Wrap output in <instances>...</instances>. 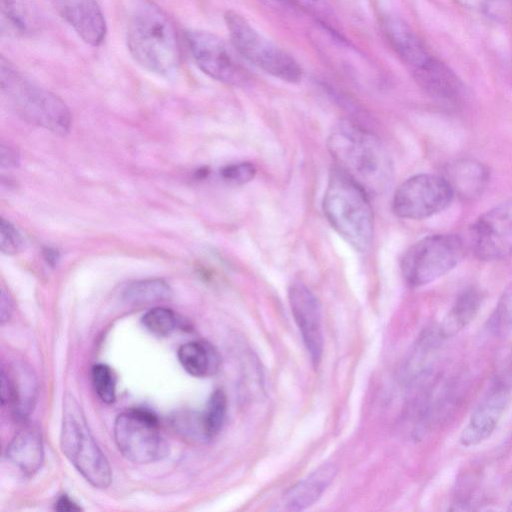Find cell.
<instances>
[{
    "label": "cell",
    "mask_w": 512,
    "mask_h": 512,
    "mask_svg": "<svg viewBox=\"0 0 512 512\" xmlns=\"http://www.w3.org/2000/svg\"><path fill=\"white\" fill-rule=\"evenodd\" d=\"M127 46L134 60L152 73L169 76L179 67L180 45L174 24L163 9L150 0H139L134 6L127 30Z\"/></svg>",
    "instance_id": "obj_1"
},
{
    "label": "cell",
    "mask_w": 512,
    "mask_h": 512,
    "mask_svg": "<svg viewBox=\"0 0 512 512\" xmlns=\"http://www.w3.org/2000/svg\"><path fill=\"white\" fill-rule=\"evenodd\" d=\"M328 149L338 168L367 193L381 192L389 185L392 164L379 139L349 121L336 125L328 138Z\"/></svg>",
    "instance_id": "obj_2"
},
{
    "label": "cell",
    "mask_w": 512,
    "mask_h": 512,
    "mask_svg": "<svg viewBox=\"0 0 512 512\" xmlns=\"http://www.w3.org/2000/svg\"><path fill=\"white\" fill-rule=\"evenodd\" d=\"M323 211L331 227L356 251L369 250L374 217L367 191L338 167L329 175Z\"/></svg>",
    "instance_id": "obj_3"
},
{
    "label": "cell",
    "mask_w": 512,
    "mask_h": 512,
    "mask_svg": "<svg viewBox=\"0 0 512 512\" xmlns=\"http://www.w3.org/2000/svg\"><path fill=\"white\" fill-rule=\"evenodd\" d=\"M0 83L6 102L23 119L56 134L64 135L69 131L71 114L66 104L23 75L4 57H1Z\"/></svg>",
    "instance_id": "obj_4"
},
{
    "label": "cell",
    "mask_w": 512,
    "mask_h": 512,
    "mask_svg": "<svg viewBox=\"0 0 512 512\" xmlns=\"http://www.w3.org/2000/svg\"><path fill=\"white\" fill-rule=\"evenodd\" d=\"M63 454L93 487L106 489L112 471L105 455L92 436L82 410L74 398H65L60 435Z\"/></svg>",
    "instance_id": "obj_5"
},
{
    "label": "cell",
    "mask_w": 512,
    "mask_h": 512,
    "mask_svg": "<svg viewBox=\"0 0 512 512\" xmlns=\"http://www.w3.org/2000/svg\"><path fill=\"white\" fill-rule=\"evenodd\" d=\"M224 19L233 47L245 60L280 80L290 83L301 80L298 62L258 32L245 17L227 11Z\"/></svg>",
    "instance_id": "obj_6"
},
{
    "label": "cell",
    "mask_w": 512,
    "mask_h": 512,
    "mask_svg": "<svg viewBox=\"0 0 512 512\" xmlns=\"http://www.w3.org/2000/svg\"><path fill=\"white\" fill-rule=\"evenodd\" d=\"M463 256V243L457 235L426 236L405 252L401 261L403 278L411 287L424 286L449 273Z\"/></svg>",
    "instance_id": "obj_7"
},
{
    "label": "cell",
    "mask_w": 512,
    "mask_h": 512,
    "mask_svg": "<svg viewBox=\"0 0 512 512\" xmlns=\"http://www.w3.org/2000/svg\"><path fill=\"white\" fill-rule=\"evenodd\" d=\"M113 431L118 450L133 463L149 464L169 454V445L161 434L158 418L146 408H131L120 413Z\"/></svg>",
    "instance_id": "obj_8"
},
{
    "label": "cell",
    "mask_w": 512,
    "mask_h": 512,
    "mask_svg": "<svg viewBox=\"0 0 512 512\" xmlns=\"http://www.w3.org/2000/svg\"><path fill=\"white\" fill-rule=\"evenodd\" d=\"M453 197V189L444 176L418 174L397 188L392 210L400 218L421 220L443 211Z\"/></svg>",
    "instance_id": "obj_9"
},
{
    "label": "cell",
    "mask_w": 512,
    "mask_h": 512,
    "mask_svg": "<svg viewBox=\"0 0 512 512\" xmlns=\"http://www.w3.org/2000/svg\"><path fill=\"white\" fill-rule=\"evenodd\" d=\"M185 38L194 62L203 73L227 85L239 86L248 81L245 67L217 35L190 29Z\"/></svg>",
    "instance_id": "obj_10"
},
{
    "label": "cell",
    "mask_w": 512,
    "mask_h": 512,
    "mask_svg": "<svg viewBox=\"0 0 512 512\" xmlns=\"http://www.w3.org/2000/svg\"><path fill=\"white\" fill-rule=\"evenodd\" d=\"M512 396V361L495 376L488 391L474 409L468 424L460 435L465 447L475 446L495 430Z\"/></svg>",
    "instance_id": "obj_11"
},
{
    "label": "cell",
    "mask_w": 512,
    "mask_h": 512,
    "mask_svg": "<svg viewBox=\"0 0 512 512\" xmlns=\"http://www.w3.org/2000/svg\"><path fill=\"white\" fill-rule=\"evenodd\" d=\"M472 248L483 261L512 255V199L482 214L471 228Z\"/></svg>",
    "instance_id": "obj_12"
},
{
    "label": "cell",
    "mask_w": 512,
    "mask_h": 512,
    "mask_svg": "<svg viewBox=\"0 0 512 512\" xmlns=\"http://www.w3.org/2000/svg\"><path fill=\"white\" fill-rule=\"evenodd\" d=\"M288 299L303 343L311 361L316 366L323 353L320 303L313 292L300 282L291 284L288 290Z\"/></svg>",
    "instance_id": "obj_13"
},
{
    "label": "cell",
    "mask_w": 512,
    "mask_h": 512,
    "mask_svg": "<svg viewBox=\"0 0 512 512\" xmlns=\"http://www.w3.org/2000/svg\"><path fill=\"white\" fill-rule=\"evenodd\" d=\"M37 396V381L30 367L18 364L6 371L1 369L0 399L2 406L11 405L14 416L24 421L33 410Z\"/></svg>",
    "instance_id": "obj_14"
},
{
    "label": "cell",
    "mask_w": 512,
    "mask_h": 512,
    "mask_svg": "<svg viewBox=\"0 0 512 512\" xmlns=\"http://www.w3.org/2000/svg\"><path fill=\"white\" fill-rule=\"evenodd\" d=\"M64 20L92 46H99L105 39L107 27L104 15L96 0H54Z\"/></svg>",
    "instance_id": "obj_15"
},
{
    "label": "cell",
    "mask_w": 512,
    "mask_h": 512,
    "mask_svg": "<svg viewBox=\"0 0 512 512\" xmlns=\"http://www.w3.org/2000/svg\"><path fill=\"white\" fill-rule=\"evenodd\" d=\"M417 83L435 100L455 107L464 96V87L456 74L433 57L423 68L413 72Z\"/></svg>",
    "instance_id": "obj_16"
},
{
    "label": "cell",
    "mask_w": 512,
    "mask_h": 512,
    "mask_svg": "<svg viewBox=\"0 0 512 512\" xmlns=\"http://www.w3.org/2000/svg\"><path fill=\"white\" fill-rule=\"evenodd\" d=\"M383 28L388 42L412 72L421 69L433 58L414 31L402 20L386 18Z\"/></svg>",
    "instance_id": "obj_17"
},
{
    "label": "cell",
    "mask_w": 512,
    "mask_h": 512,
    "mask_svg": "<svg viewBox=\"0 0 512 512\" xmlns=\"http://www.w3.org/2000/svg\"><path fill=\"white\" fill-rule=\"evenodd\" d=\"M6 456L23 473L31 475L37 472L44 459L43 441L39 430L32 426H23L7 446Z\"/></svg>",
    "instance_id": "obj_18"
},
{
    "label": "cell",
    "mask_w": 512,
    "mask_h": 512,
    "mask_svg": "<svg viewBox=\"0 0 512 512\" xmlns=\"http://www.w3.org/2000/svg\"><path fill=\"white\" fill-rule=\"evenodd\" d=\"M335 474L336 468L333 464L319 466L286 491L284 495L286 507L289 510L298 511L311 506L333 481Z\"/></svg>",
    "instance_id": "obj_19"
},
{
    "label": "cell",
    "mask_w": 512,
    "mask_h": 512,
    "mask_svg": "<svg viewBox=\"0 0 512 512\" xmlns=\"http://www.w3.org/2000/svg\"><path fill=\"white\" fill-rule=\"evenodd\" d=\"M444 177L451 185L454 194L463 199H474L485 189L488 171L479 161L464 158L451 163Z\"/></svg>",
    "instance_id": "obj_20"
},
{
    "label": "cell",
    "mask_w": 512,
    "mask_h": 512,
    "mask_svg": "<svg viewBox=\"0 0 512 512\" xmlns=\"http://www.w3.org/2000/svg\"><path fill=\"white\" fill-rule=\"evenodd\" d=\"M177 356L184 370L194 377L213 376L220 368L218 351L205 340H194L181 345Z\"/></svg>",
    "instance_id": "obj_21"
},
{
    "label": "cell",
    "mask_w": 512,
    "mask_h": 512,
    "mask_svg": "<svg viewBox=\"0 0 512 512\" xmlns=\"http://www.w3.org/2000/svg\"><path fill=\"white\" fill-rule=\"evenodd\" d=\"M482 301L483 294L476 287H469L461 292L440 324L439 336L449 338L463 330L476 317Z\"/></svg>",
    "instance_id": "obj_22"
},
{
    "label": "cell",
    "mask_w": 512,
    "mask_h": 512,
    "mask_svg": "<svg viewBox=\"0 0 512 512\" xmlns=\"http://www.w3.org/2000/svg\"><path fill=\"white\" fill-rule=\"evenodd\" d=\"M1 23L2 30L26 35L37 28L38 18L27 0H1Z\"/></svg>",
    "instance_id": "obj_23"
},
{
    "label": "cell",
    "mask_w": 512,
    "mask_h": 512,
    "mask_svg": "<svg viewBox=\"0 0 512 512\" xmlns=\"http://www.w3.org/2000/svg\"><path fill=\"white\" fill-rule=\"evenodd\" d=\"M172 290L162 279H143L128 284L123 290L125 302L133 305L153 304L171 298Z\"/></svg>",
    "instance_id": "obj_24"
},
{
    "label": "cell",
    "mask_w": 512,
    "mask_h": 512,
    "mask_svg": "<svg viewBox=\"0 0 512 512\" xmlns=\"http://www.w3.org/2000/svg\"><path fill=\"white\" fill-rule=\"evenodd\" d=\"M227 412V398L222 389H216L210 395L203 413L197 420L200 436L213 439L221 431Z\"/></svg>",
    "instance_id": "obj_25"
},
{
    "label": "cell",
    "mask_w": 512,
    "mask_h": 512,
    "mask_svg": "<svg viewBox=\"0 0 512 512\" xmlns=\"http://www.w3.org/2000/svg\"><path fill=\"white\" fill-rule=\"evenodd\" d=\"M487 324L498 338L504 339L512 334V282L501 293Z\"/></svg>",
    "instance_id": "obj_26"
},
{
    "label": "cell",
    "mask_w": 512,
    "mask_h": 512,
    "mask_svg": "<svg viewBox=\"0 0 512 512\" xmlns=\"http://www.w3.org/2000/svg\"><path fill=\"white\" fill-rule=\"evenodd\" d=\"M143 326L158 337L169 336L177 327V315L169 308L154 307L142 316Z\"/></svg>",
    "instance_id": "obj_27"
},
{
    "label": "cell",
    "mask_w": 512,
    "mask_h": 512,
    "mask_svg": "<svg viewBox=\"0 0 512 512\" xmlns=\"http://www.w3.org/2000/svg\"><path fill=\"white\" fill-rule=\"evenodd\" d=\"M91 378L98 397L104 403H113L116 398V379L111 368L98 363L92 367Z\"/></svg>",
    "instance_id": "obj_28"
},
{
    "label": "cell",
    "mask_w": 512,
    "mask_h": 512,
    "mask_svg": "<svg viewBox=\"0 0 512 512\" xmlns=\"http://www.w3.org/2000/svg\"><path fill=\"white\" fill-rule=\"evenodd\" d=\"M460 5L481 12L497 20L508 17L510 6L508 0H455Z\"/></svg>",
    "instance_id": "obj_29"
},
{
    "label": "cell",
    "mask_w": 512,
    "mask_h": 512,
    "mask_svg": "<svg viewBox=\"0 0 512 512\" xmlns=\"http://www.w3.org/2000/svg\"><path fill=\"white\" fill-rule=\"evenodd\" d=\"M256 174L255 166L250 162H239L226 165L220 171L224 181L234 185L250 182Z\"/></svg>",
    "instance_id": "obj_30"
},
{
    "label": "cell",
    "mask_w": 512,
    "mask_h": 512,
    "mask_svg": "<svg viewBox=\"0 0 512 512\" xmlns=\"http://www.w3.org/2000/svg\"><path fill=\"white\" fill-rule=\"evenodd\" d=\"M23 239L19 231L4 218L0 222V249L4 254H15L21 250Z\"/></svg>",
    "instance_id": "obj_31"
},
{
    "label": "cell",
    "mask_w": 512,
    "mask_h": 512,
    "mask_svg": "<svg viewBox=\"0 0 512 512\" xmlns=\"http://www.w3.org/2000/svg\"><path fill=\"white\" fill-rule=\"evenodd\" d=\"M0 155H1V166L2 167L12 168V167H16L19 163V156H18L16 150H14L11 147L4 146L2 144Z\"/></svg>",
    "instance_id": "obj_32"
},
{
    "label": "cell",
    "mask_w": 512,
    "mask_h": 512,
    "mask_svg": "<svg viewBox=\"0 0 512 512\" xmlns=\"http://www.w3.org/2000/svg\"><path fill=\"white\" fill-rule=\"evenodd\" d=\"M13 303L9 294L4 288L1 289V300H0V318L3 324L10 318L12 313Z\"/></svg>",
    "instance_id": "obj_33"
},
{
    "label": "cell",
    "mask_w": 512,
    "mask_h": 512,
    "mask_svg": "<svg viewBox=\"0 0 512 512\" xmlns=\"http://www.w3.org/2000/svg\"><path fill=\"white\" fill-rule=\"evenodd\" d=\"M55 510L59 512L80 511L81 507L69 496L61 495L55 503Z\"/></svg>",
    "instance_id": "obj_34"
},
{
    "label": "cell",
    "mask_w": 512,
    "mask_h": 512,
    "mask_svg": "<svg viewBox=\"0 0 512 512\" xmlns=\"http://www.w3.org/2000/svg\"><path fill=\"white\" fill-rule=\"evenodd\" d=\"M293 3L303 7L304 9L309 10L310 12L319 13L323 8L322 0H289Z\"/></svg>",
    "instance_id": "obj_35"
},
{
    "label": "cell",
    "mask_w": 512,
    "mask_h": 512,
    "mask_svg": "<svg viewBox=\"0 0 512 512\" xmlns=\"http://www.w3.org/2000/svg\"><path fill=\"white\" fill-rule=\"evenodd\" d=\"M43 255L46 262L51 266L56 265L59 260V252L54 248L48 247L44 249Z\"/></svg>",
    "instance_id": "obj_36"
},
{
    "label": "cell",
    "mask_w": 512,
    "mask_h": 512,
    "mask_svg": "<svg viewBox=\"0 0 512 512\" xmlns=\"http://www.w3.org/2000/svg\"><path fill=\"white\" fill-rule=\"evenodd\" d=\"M261 2L270 6H286L289 4V0H260Z\"/></svg>",
    "instance_id": "obj_37"
},
{
    "label": "cell",
    "mask_w": 512,
    "mask_h": 512,
    "mask_svg": "<svg viewBox=\"0 0 512 512\" xmlns=\"http://www.w3.org/2000/svg\"><path fill=\"white\" fill-rule=\"evenodd\" d=\"M508 510L512 511V500H511V502H510V504H509V508H508Z\"/></svg>",
    "instance_id": "obj_38"
}]
</instances>
